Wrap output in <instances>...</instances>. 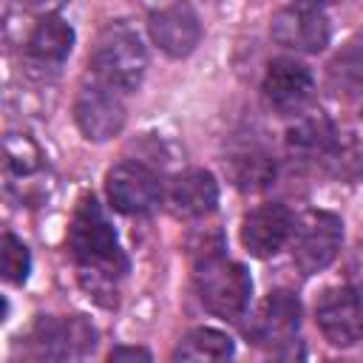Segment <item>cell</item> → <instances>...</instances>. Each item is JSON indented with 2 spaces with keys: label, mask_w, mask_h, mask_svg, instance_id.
<instances>
[{
  "label": "cell",
  "mask_w": 363,
  "mask_h": 363,
  "mask_svg": "<svg viewBox=\"0 0 363 363\" xmlns=\"http://www.w3.org/2000/svg\"><path fill=\"white\" fill-rule=\"evenodd\" d=\"M68 250L79 267V281L102 306H116V281L128 272L119 238L94 196H82L68 227Z\"/></svg>",
  "instance_id": "6da1fadb"
},
{
  "label": "cell",
  "mask_w": 363,
  "mask_h": 363,
  "mask_svg": "<svg viewBox=\"0 0 363 363\" xmlns=\"http://www.w3.org/2000/svg\"><path fill=\"white\" fill-rule=\"evenodd\" d=\"M221 250H224L221 241H216L213 247L204 241V247L199 250L196 264H193V284H196V295L207 312H213L221 320L235 323L250 309L252 278L241 264L230 261Z\"/></svg>",
  "instance_id": "7a4b0ae2"
},
{
  "label": "cell",
  "mask_w": 363,
  "mask_h": 363,
  "mask_svg": "<svg viewBox=\"0 0 363 363\" xmlns=\"http://www.w3.org/2000/svg\"><path fill=\"white\" fill-rule=\"evenodd\" d=\"M88 68L94 79L116 88L119 94H130L142 85L147 74V51L130 26L113 23L96 37Z\"/></svg>",
  "instance_id": "3957f363"
},
{
  "label": "cell",
  "mask_w": 363,
  "mask_h": 363,
  "mask_svg": "<svg viewBox=\"0 0 363 363\" xmlns=\"http://www.w3.org/2000/svg\"><path fill=\"white\" fill-rule=\"evenodd\" d=\"M343 221L329 210H306L292 221V261L303 275L323 272L340 252Z\"/></svg>",
  "instance_id": "277c9868"
},
{
  "label": "cell",
  "mask_w": 363,
  "mask_h": 363,
  "mask_svg": "<svg viewBox=\"0 0 363 363\" xmlns=\"http://www.w3.org/2000/svg\"><path fill=\"white\" fill-rule=\"evenodd\" d=\"M96 349V329L82 315H43L28 332V357L34 360H82Z\"/></svg>",
  "instance_id": "5b68a950"
},
{
  "label": "cell",
  "mask_w": 363,
  "mask_h": 363,
  "mask_svg": "<svg viewBox=\"0 0 363 363\" xmlns=\"http://www.w3.org/2000/svg\"><path fill=\"white\" fill-rule=\"evenodd\" d=\"M105 196L111 207L122 216H147L164 199L159 176L136 159H125L108 170Z\"/></svg>",
  "instance_id": "8992f818"
},
{
  "label": "cell",
  "mask_w": 363,
  "mask_h": 363,
  "mask_svg": "<svg viewBox=\"0 0 363 363\" xmlns=\"http://www.w3.org/2000/svg\"><path fill=\"white\" fill-rule=\"evenodd\" d=\"M125 102L122 94L99 79L82 85L74 96V122L79 133L91 142H108L122 133L125 128Z\"/></svg>",
  "instance_id": "52a82bcc"
},
{
  "label": "cell",
  "mask_w": 363,
  "mask_h": 363,
  "mask_svg": "<svg viewBox=\"0 0 363 363\" xmlns=\"http://www.w3.org/2000/svg\"><path fill=\"white\" fill-rule=\"evenodd\" d=\"M315 323L320 335L337 346L349 349L363 337V298L352 286H329L315 301Z\"/></svg>",
  "instance_id": "ba28073f"
},
{
  "label": "cell",
  "mask_w": 363,
  "mask_h": 363,
  "mask_svg": "<svg viewBox=\"0 0 363 363\" xmlns=\"http://www.w3.org/2000/svg\"><path fill=\"white\" fill-rule=\"evenodd\" d=\"M264 102L284 116H298L309 99L315 96V77L309 65H303L295 57H275L267 65L264 82H261Z\"/></svg>",
  "instance_id": "9c48e42d"
},
{
  "label": "cell",
  "mask_w": 363,
  "mask_h": 363,
  "mask_svg": "<svg viewBox=\"0 0 363 363\" xmlns=\"http://www.w3.org/2000/svg\"><path fill=\"white\" fill-rule=\"evenodd\" d=\"M269 34L281 48L295 54H318L329 45V37H332L326 14L303 3L281 9L269 23Z\"/></svg>",
  "instance_id": "30bf717a"
},
{
  "label": "cell",
  "mask_w": 363,
  "mask_h": 363,
  "mask_svg": "<svg viewBox=\"0 0 363 363\" xmlns=\"http://www.w3.org/2000/svg\"><path fill=\"white\" fill-rule=\"evenodd\" d=\"M147 34L153 45H159V51H164L173 60H182L193 54L196 45L201 43V23L187 3L176 0V3H164L150 11Z\"/></svg>",
  "instance_id": "8fae6325"
},
{
  "label": "cell",
  "mask_w": 363,
  "mask_h": 363,
  "mask_svg": "<svg viewBox=\"0 0 363 363\" xmlns=\"http://www.w3.org/2000/svg\"><path fill=\"white\" fill-rule=\"evenodd\" d=\"M298 329H301V303H298V298L286 289H275L264 298V303L258 306L247 332L258 346L284 349V346L295 343Z\"/></svg>",
  "instance_id": "7c38bea8"
},
{
  "label": "cell",
  "mask_w": 363,
  "mask_h": 363,
  "mask_svg": "<svg viewBox=\"0 0 363 363\" xmlns=\"http://www.w3.org/2000/svg\"><path fill=\"white\" fill-rule=\"evenodd\" d=\"M292 233V213L281 201L252 207L241 218V244L255 258H272L284 250Z\"/></svg>",
  "instance_id": "4fadbf2b"
},
{
  "label": "cell",
  "mask_w": 363,
  "mask_h": 363,
  "mask_svg": "<svg viewBox=\"0 0 363 363\" xmlns=\"http://www.w3.org/2000/svg\"><path fill=\"white\" fill-rule=\"evenodd\" d=\"M164 204L176 218L196 221L216 210L218 204V182L207 170H184L170 179L164 190Z\"/></svg>",
  "instance_id": "5bb4252c"
},
{
  "label": "cell",
  "mask_w": 363,
  "mask_h": 363,
  "mask_svg": "<svg viewBox=\"0 0 363 363\" xmlns=\"http://www.w3.org/2000/svg\"><path fill=\"white\" fill-rule=\"evenodd\" d=\"M74 40H77V34H74L71 23H65L57 11H48L31 28L28 43H26V51L40 65H60L71 54Z\"/></svg>",
  "instance_id": "9a60e30c"
},
{
  "label": "cell",
  "mask_w": 363,
  "mask_h": 363,
  "mask_svg": "<svg viewBox=\"0 0 363 363\" xmlns=\"http://www.w3.org/2000/svg\"><path fill=\"white\" fill-rule=\"evenodd\" d=\"M335 128L329 122V116H323L320 111L318 113H303L289 125L286 130V145L295 156L301 159H323V156H332L335 153Z\"/></svg>",
  "instance_id": "2e32d148"
},
{
  "label": "cell",
  "mask_w": 363,
  "mask_h": 363,
  "mask_svg": "<svg viewBox=\"0 0 363 363\" xmlns=\"http://www.w3.org/2000/svg\"><path fill=\"white\" fill-rule=\"evenodd\" d=\"M227 176L230 182L244 190V193H261L267 190L275 176H278V164L275 159L261 150V147H244V150H235L230 159H227Z\"/></svg>",
  "instance_id": "e0dca14e"
},
{
  "label": "cell",
  "mask_w": 363,
  "mask_h": 363,
  "mask_svg": "<svg viewBox=\"0 0 363 363\" xmlns=\"http://www.w3.org/2000/svg\"><path fill=\"white\" fill-rule=\"evenodd\" d=\"M45 170V156L40 145L26 133H9L6 136V179L11 187L23 190V184H31L28 179H40Z\"/></svg>",
  "instance_id": "ac0fdd59"
},
{
  "label": "cell",
  "mask_w": 363,
  "mask_h": 363,
  "mask_svg": "<svg viewBox=\"0 0 363 363\" xmlns=\"http://www.w3.org/2000/svg\"><path fill=\"white\" fill-rule=\"evenodd\" d=\"M233 352L235 346L227 332L213 326H196L179 340L173 360H227L233 357Z\"/></svg>",
  "instance_id": "d6986e66"
},
{
  "label": "cell",
  "mask_w": 363,
  "mask_h": 363,
  "mask_svg": "<svg viewBox=\"0 0 363 363\" xmlns=\"http://www.w3.org/2000/svg\"><path fill=\"white\" fill-rule=\"evenodd\" d=\"M329 88L335 96H363V45L349 43L329 62Z\"/></svg>",
  "instance_id": "ffe728a7"
},
{
  "label": "cell",
  "mask_w": 363,
  "mask_h": 363,
  "mask_svg": "<svg viewBox=\"0 0 363 363\" xmlns=\"http://www.w3.org/2000/svg\"><path fill=\"white\" fill-rule=\"evenodd\" d=\"M0 269H3V278L14 286L26 284L28 281V272H31V252L28 247L14 235V233H6L3 235V250H0Z\"/></svg>",
  "instance_id": "44dd1931"
},
{
  "label": "cell",
  "mask_w": 363,
  "mask_h": 363,
  "mask_svg": "<svg viewBox=\"0 0 363 363\" xmlns=\"http://www.w3.org/2000/svg\"><path fill=\"white\" fill-rule=\"evenodd\" d=\"M108 360H150V352L142 346H116L111 349Z\"/></svg>",
  "instance_id": "7402d4cb"
},
{
  "label": "cell",
  "mask_w": 363,
  "mask_h": 363,
  "mask_svg": "<svg viewBox=\"0 0 363 363\" xmlns=\"http://www.w3.org/2000/svg\"><path fill=\"white\" fill-rule=\"evenodd\" d=\"M31 3H34V6H37V9H43V11H45V14H48V11H57V9H60V6H65V3H68V0H31Z\"/></svg>",
  "instance_id": "603a6c76"
},
{
  "label": "cell",
  "mask_w": 363,
  "mask_h": 363,
  "mask_svg": "<svg viewBox=\"0 0 363 363\" xmlns=\"http://www.w3.org/2000/svg\"><path fill=\"white\" fill-rule=\"evenodd\" d=\"M298 3H303V6H315V9H323V6H329V3H335V0H298Z\"/></svg>",
  "instance_id": "cb8c5ba5"
}]
</instances>
